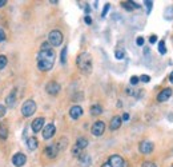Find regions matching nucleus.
Wrapping results in <instances>:
<instances>
[{
	"instance_id": "f257e3e1",
	"label": "nucleus",
	"mask_w": 173,
	"mask_h": 167,
	"mask_svg": "<svg viewBox=\"0 0 173 167\" xmlns=\"http://www.w3.org/2000/svg\"><path fill=\"white\" fill-rule=\"evenodd\" d=\"M55 59H56V55L52 51V48L47 51H40L37 54V68L43 72L49 71L53 67V64H55Z\"/></svg>"
},
{
	"instance_id": "f03ea898",
	"label": "nucleus",
	"mask_w": 173,
	"mask_h": 167,
	"mask_svg": "<svg viewBox=\"0 0 173 167\" xmlns=\"http://www.w3.org/2000/svg\"><path fill=\"white\" fill-rule=\"evenodd\" d=\"M76 64H77L79 70L83 74H91L92 72V56L88 52H81L76 59Z\"/></svg>"
},
{
	"instance_id": "7ed1b4c3",
	"label": "nucleus",
	"mask_w": 173,
	"mask_h": 167,
	"mask_svg": "<svg viewBox=\"0 0 173 167\" xmlns=\"http://www.w3.org/2000/svg\"><path fill=\"white\" fill-rule=\"evenodd\" d=\"M48 43L51 44V46L53 47H57L60 46V44L63 43V34L60 32L59 30H53L49 32V35H48Z\"/></svg>"
},
{
	"instance_id": "20e7f679",
	"label": "nucleus",
	"mask_w": 173,
	"mask_h": 167,
	"mask_svg": "<svg viewBox=\"0 0 173 167\" xmlns=\"http://www.w3.org/2000/svg\"><path fill=\"white\" fill-rule=\"evenodd\" d=\"M101 167H125V162L120 155H112Z\"/></svg>"
},
{
	"instance_id": "39448f33",
	"label": "nucleus",
	"mask_w": 173,
	"mask_h": 167,
	"mask_svg": "<svg viewBox=\"0 0 173 167\" xmlns=\"http://www.w3.org/2000/svg\"><path fill=\"white\" fill-rule=\"evenodd\" d=\"M35 111H36V103H35L33 100H27L21 106V114H23L25 118L32 116V115L35 114Z\"/></svg>"
},
{
	"instance_id": "423d86ee",
	"label": "nucleus",
	"mask_w": 173,
	"mask_h": 167,
	"mask_svg": "<svg viewBox=\"0 0 173 167\" xmlns=\"http://www.w3.org/2000/svg\"><path fill=\"white\" fill-rule=\"evenodd\" d=\"M104 131H105V123L104 122H101V120L95 122L93 126H92V128H91V133L93 134L95 136H101L102 134H104Z\"/></svg>"
},
{
	"instance_id": "0eeeda50",
	"label": "nucleus",
	"mask_w": 173,
	"mask_h": 167,
	"mask_svg": "<svg viewBox=\"0 0 173 167\" xmlns=\"http://www.w3.org/2000/svg\"><path fill=\"white\" fill-rule=\"evenodd\" d=\"M153 149H155V146H153V143L150 140H143L139 144V150L141 154H150L153 151Z\"/></svg>"
},
{
	"instance_id": "6e6552de",
	"label": "nucleus",
	"mask_w": 173,
	"mask_h": 167,
	"mask_svg": "<svg viewBox=\"0 0 173 167\" xmlns=\"http://www.w3.org/2000/svg\"><path fill=\"white\" fill-rule=\"evenodd\" d=\"M60 84L57 82H48L47 86H46V91L48 92L49 95H57L60 92Z\"/></svg>"
},
{
	"instance_id": "1a4fd4ad",
	"label": "nucleus",
	"mask_w": 173,
	"mask_h": 167,
	"mask_svg": "<svg viewBox=\"0 0 173 167\" xmlns=\"http://www.w3.org/2000/svg\"><path fill=\"white\" fill-rule=\"evenodd\" d=\"M44 152H46V155L48 156V158H56L57 156V154H59V147H57V144L56 143H53V144H49L48 147H46V150H44Z\"/></svg>"
},
{
	"instance_id": "9d476101",
	"label": "nucleus",
	"mask_w": 173,
	"mask_h": 167,
	"mask_svg": "<svg viewBox=\"0 0 173 167\" xmlns=\"http://www.w3.org/2000/svg\"><path fill=\"white\" fill-rule=\"evenodd\" d=\"M55 133H56L55 124L49 123V124H47V126L43 128V138H44V139H51V138L55 135Z\"/></svg>"
},
{
	"instance_id": "9b49d317",
	"label": "nucleus",
	"mask_w": 173,
	"mask_h": 167,
	"mask_svg": "<svg viewBox=\"0 0 173 167\" xmlns=\"http://www.w3.org/2000/svg\"><path fill=\"white\" fill-rule=\"evenodd\" d=\"M25 162H27V156H25L24 154H21V152L16 154V155H14V158H12V163H14L16 167L24 166Z\"/></svg>"
},
{
	"instance_id": "f8f14e48",
	"label": "nucleus",
	"mask_w": 173,
	"mask_h": 167,
	"mask_svg": "<svg viewBox=\"0 0 173 167\" xmlns=\"http://www.w3.org/2000/svg\"><path fill=\"white\" fill-rule=\"evenodd\" d=\"M173 94V91H172V88H164L161 92L157 95V102H160V103H162V102H166L169 98L172 96Z\"/></svg>"
},
{
	"instance_id": "ddd939ff",
	"label": "nucleus",
	"mask_w": 173,
	"mask_h": 167,
	"mask_svg": "<svg viewBox=\"0 0 173 167\" xmlns=\"http://www.w3.org/2000/svg\"><path fill=\"white\" fill-rule=\"evenodd\" d=\"M31 127H32V131H33V133H39V131H41V128L44 127V118H37V119H35L32 122Z\"/></svg>"
},
{
	"instance_id": "4468645a",
	"label": "nucleus",
	"mask_w": 173,
	"mask_h": 167,
	"mask_svg": "<svg viewBox=\"0 0 173 167\" xmlns=\"http://www.w3.org/2000/svg\"><path fill=\"white\" fill-rule=\"evenodd\" d=\"M83 115V108L80 107V106H73L71 107V110H69V116L72 118V119H79L80 116Z\"/></svg>"
},
{
	"instance_id": "2eb2a0df",
	"label": "nucleus",
	"mask_w": 173,
	"mask_h": 167,
	"mask_svg": "<svg viewBox=\"0 0 173 167\" xmlns=\"http://www.w3.org/2000/svg\"><path fill=\"white\" fill-rule=\"evenodd\" d=\"M121 118L120 116H113L112 118V120H111V124H109V128H111V131H116L120 128L121 126Z\"/></svg>"
},
{
	"instance_id": "dca6fc26",
	"label": "nucleus",
	"mask_w": 173,
	"mask_h": 167,
	"mask_svg": "<svg viewBox=\"0 0 173 167\" xmlns=\"http://www.w3.org/2000/svg\"><path fill=\"white\" fill-rule=\"evenodd\" d=\"M15 102H16V90H12L11 94L7 96V99H5V103L9 107H14L15 106Z\"/></svg>"
},
{
	"instance_id": "f3484780",
	"label": "nucleus",
	"mask_w": 173,
	"mask_h": 167,
	"mask_svg": "<svg viewBox=\"0 0 173 167\" xmlns=\"http://www.w3.org/2000/svg\"><path fill=\"white\" fill-rule=\"evenodd\" d=\"M27 146H28V149H30L31 151H33V150L37 149V146H39V142H37L36 138H28Z\"/></svg>"
},
{
	"instance_id": "a211bd4d",
	"label": "nucleus",
	"mask_w": 173,
	"mask_h": 167,
	"mask_svg": "<svg viewBox=\"0 0 173 167\" xmlns=\"http://www.w3.org/2000/svg\"><path fill=\"white\" fill-rule=\"evenodd\" d=\"M121 5H123L125 9H128V11H132V9H134V8H140V5L136 4L134 2H123L121 3Z\"/></svg>"
},
{
	"instance_id": "6ab92c4d",
	"label": "nucleus",
	"mask_w": 173,
	"mask_h": 167,
	"mask_svg": "<svg viewBox=\"0 0 173 167\" xmlns=\"http://www.w3.org/2000/svg\"><path fill=\"white\" fill-rule=\"evenodd\" d=\"M8 138V130L3 123H0V139L5 140Z\"/></svg>"
},
{
	"instance_id": "aec40b11",
	"label": "nucleus",
	"mask_w": 173,
	"mask_h": 167,
	"mask_svg": "<svg viewBox=\"0 0 173 167\" xmlns=\"http://www.w3.org/2000/svg\"><path fill=\"white\" fill-rule=\"evenodd\" d=\"M102 112V107L100 104H93L91 107V114L92 115H95V116H97V115H100Z\"/></svg>"
},
{
	"instance_id": "412c9836",
	"label": "nucleus",
	"mask_w": 173,
	"mask_h": 167,
	"mask_svg": "<svg viewBox=\"0 0 173 167\" xmlns=\"http://www.w3.org/2000/svg\"><path fill=\"white\" fill-rule=\"evenodd\" d=\"M76 146H77L79 149L84 150L85 147L88 146V140H86L85 138H79V139H77V142H76Z\"/></svg>"
},
{
	"instance_id": "4be33fe9",
	"label": "nucleus",
	"mask_w": 173,
	"mask_h": 167,
	"mask_svg": "<svg viewBox=\"0 0 173 167\" xmlns=\"http://www.w3.org/2000/svg\"><path fill=\"white\" fill-rule=\"evenodd\" d=\"M56 144H57V147H59V151H63L67 147V138H61Z\"/></svg>"
},
{
	"instance_id": "5701e85b",
	"label": "nucleus",
	"mask_w": 173,
	"mask_h": 167,
	"mask_svg": "<svg viewBox=\"0 0 173 167\" xmlns=\"http://www.w3.org/2000/svg\"><path fill=\"white\" fill-rule=\"evenodd\" d=\"M80 162L84 166H88L89 163H91V158H89L88 155H85V154H81V155H80Z\"/></svg>"
},
{
	"instance_id": "b1692460",
	"label": "nucleus",
	"mask_w": 173,
	"mask_h": 167,
	"mask_svg": "<svg viewBox=\"0 0 173 167\" xmlns=\"http://www.w3.org/2000/svg\"><path fill=\"white\" fill-rule=\"evenodd\" d=\"M159 51L161 55H164V54H166V48H165V41L164 40H160L159 41Z\"/></svg>"
},
{
	"instance_id": "393cba45",
	"label": "nucleus",
	"mask_w": 173,
	"mask_h": 167,
	"mask_svg": "<svg viewBox=\"0 0 173 167\" xmlns=\"http://www.w3.org/2000/svg\"><path fill=\"white\" fill-rule=\"evenodd\" d=\"M8 63V59L5 55H0V70H3Z\"/></svg>"
},
{
	"instance_id": "a878e982",
	"label": "nucleus",
	"mask_w": 173,
	"mask_h": 167,
	"mask_svg": "<svg viewBox=\"0 0 173 167\" xmlns=\"http://www.w3.org/2000/svg\"><path fill=\"white\" fill-rule=\"evenodd\" d=\"M60 59H61V63L63 64H65V62H67V47L63 48L61 55H60Z\"/></svg>"
},
{
	"instance_id": "bb28decb",
	"label": "nucleus",
	"mask_w": 173,
	"mask_h": 167,
	"mask_svg": "<svg viewBox=\"0 0 173 167\" xmlns=\"http://www.w3.org/2000/svg\"><path fill=\"white\" fill-rule=\"evenodd\" d=\"M115 56H116V59H123V57L125 56V52H124V50H116Z\"/></svg>"
},
{
	"instance_id": "cd10ccee",
	"label": "nucleus",
	"mask_w": 173,
	"mask_h": 167,
	"mask_svg": "<svg viewBox=\"0 0 173 167\" xmlns=\"http://www.w3.org/2000/svg\"><path fill=\"white\" fill-rule=\"evenodd\" d=\"M72 154H73L75 156H79V158H80V155H81V149H79L77 146H75V147L72 149Z\"/></svg>"
},
{
	"instance_id": "c85d7f7f",
	"label": "nucleus",
	"mask_w": 173,
	"mask_h": 167,
	"mask_svg": "<svg viewBox=\"0 0 173 167\" xmlns=\"http://www.w3.org/2000/svg\"><path fill=\"white\" fill-rule=\"evenodd\" d=\"M144 4H145L146 7V12H150V9H152V5H153V2H150V0H146V2H144Z\"/></svg>"
},
{
	"instance_id": "c756f323",
	"label": "nucleus",
	"mask_w": 173,
	"mask_h": 167,
	"mask_svg": "<svg viewBox=\"0 0 173 167\" xmlns=\"http://www.w3.org/2000/svg\"><path fill=\"white\" fill-rule=\"evenodd\" d=\"M47 50H51V44L48 43V41L41 44V48H40V51H47Z\"/></svg>"
},
{
	"instance_id": "7c9ffc66",
	"label": "nucleus",
	"mask_w": 173,
	"mask_h": 167,
	"mask_svg": "<svg viewBox=\"0 0 173 167\" xmlns=\"http://www.w3.org/2000/svg\"><path fill=\"white\" fill-rule=\"evenodd\" d=\"M141 167H157L156 166V163H153V162H149V160H146V162H144Z\"/></svg>"
},
{
	"instance_id": "2f4dec72",
	"label": "nucleus",
	"mask_w": 173,
	"mask_h": 167,
	"mask_svg": "<svg viewBox=\"0 0 173 167\" xmlns=\"http://www.w3.org/2000/svg\"><path fill=\"white\" fill-rule=\"evenodd\" d=\"M5 112H7V108H5V106L0 104V118H3L5 115Z\"/></svg>"
},
{
	"instance_id": "473e14b6",
	"label": "nucleus",
	"mask_w": 173,
	"mask_h": 167,
	"mask_svg": "<svg viewBox=\"0 0 173 167\" xmlns=\"http://www.w3.org/2000/svg\"><path fill=\"white\" fill-rule=\"evenodd\" d=\"M139 79L141 80V82H144V83H148L149 80H150V76H149V75H141Z\"/></svg>"
},
{
	"instance_id": "72a5a7b5",
	"label": "nucleus",
	"mask_w": 173,
	"mask_h": 167,
	"mask_svg": "<svg viewBox=\"0 0 173 167\" xmlns=\"http://www.w3.org/2000/svg\"><path fill=\"white\" fill-rule=\"evenodd\" d=\"M140 82V79L137 78V76H132V78H131V84L132 86H134V84H137V83Z\"/></svg>"
},
{
	"instance_id": "f704fd0d",
	"label": "nucleus",
	"mask_w": 173,
	"mask_h": 167,
	"mask_svg": "<svg viewBox=\"0 0 173 167\" xmlns=\"http://www.w3.org/2000/svg\"><path fill=\"white\" fill-rule=\"evenodd\" d=\"M5 40V32L3 28H0V41H4Z\"/></svg>"
},
{
	"instance_id": "c9c22d12",
	"label": "nucleus",
	"mask_w": 173,
	"mask_h": 167,
	"mask_svg": "<svg viewBox=\"0 0 173 167\" xmlns=\"http://www.w3.org/2000/svg\"><path fill=\"white\" fill-rule=\"evenodd\" d=\"M136 43H137V46H143V44H144V38H141V36L137 38V39H136Z\"/></svg>"
},
{
	"instance_id": "e433bc0d",
	"label": "nucleus",
	"mask_w": 173,
	"mask_h": 167,
	"mask_svg": "<svg viewBox=\"0 0 173 167\" xmlns=\"http://www.w3.org/2000/svg\"><path fill=\"white\" fill-rule=\"evenodd\" d=\"M109 7H111V5L109 4H105V7H104V9H102V16H105V15H107V12H108V9H109Z\"/></svg>"
},
{
	"instance_id": "4c0bfd02",
	"label": "nucleus",
	"mask_w": 173,
	"mask_h": 167,
	"mask_svg": "<svg viewBox=\"0 0 173 167\" xmlns=\"http://www.w3.org/2000/svg\"><path fill=\"white\" fill-rule=\"evenodd\" d=\"M149 41L152 44H155L156 41H157V36H156V35H152V36H150V39H149Z\"/></svg>"
},
{
	"instance_id": "58836bf2",
	"label": "nucleus",
	"mask_w": 173,
	"mask_h": 167,
	"mask_svg": "<svg viewBox=\"0 0 173 167\" xmlns=\"http://www.w3.org/2000/svg\"><path fill=\"white\" fill-rule=\"evenodd\" d=\"M128 119H129V114H127V112H125V114H124V115H123V118H121V120L127 122Z\"/></svg>"
},
{
	"instance_id": "ea45409f",
	"label": "nucleus",
	"mask_w": 173,
	"mask_h": 167,
	"mask_svg": "<svg viewBox=\"0 0 173 167\" xmlns=\"http://www.w3.org/2000/svg\"><path fill=\"white\" fill-rule=\"evenodd\" d=\"M85 23L86 24H92V19L89 16H85Z\"/></svg>"
},
{
	"instance_id": "a19ab883",
	"label": "nucleus",
	"mask_w": 173,
	"mask_h": 167,
	"mask_svg": "<svg viewBox=\"0 0 173 167\" xmlns=\"http://www.w3.org/2000/svg\"><path fill=\"white\" fill-rule=\"evenodd\" d=\"M5 4H7V0H0V8L4 7Z\"/></svg>"
},
{
	"instance_id": "79ce46f5",
	"label": "nucleus",
	"mask_w": 173,
	"mask_h": 167,
	"mask_svg": "<svg viewBox=\"0 0 173 167\" xmlns=\"http://www.w3.org/2000/svg\"><path fill=\"white\" fill-rule=\"evenodd\" d=\"M169 82L173 83V71L171 72V75H169Z\"/></svg>"
}]
</instances>
